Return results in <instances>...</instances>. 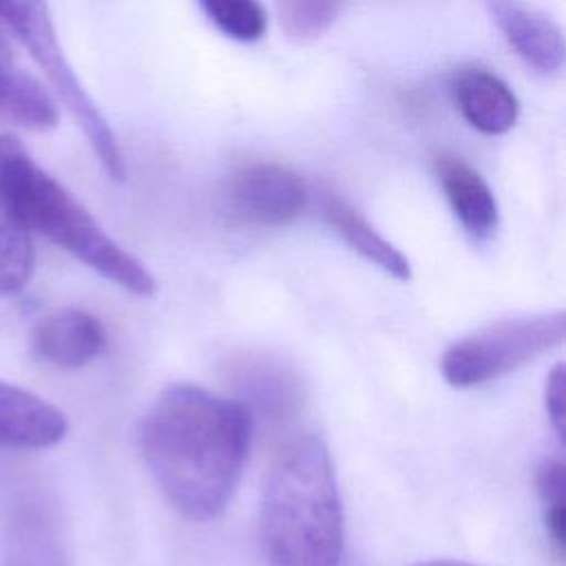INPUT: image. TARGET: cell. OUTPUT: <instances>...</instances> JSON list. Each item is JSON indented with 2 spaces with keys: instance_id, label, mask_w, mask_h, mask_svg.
Segmentation results:
<instances>
[{
  "instance_id": "6da1fadb",
  "label": "cell",
  "mask_w": 566,
  "mask_h": 566,
  "mask_svg": "<svg viewBox=\"0 0 566 566\" xmlns=\"http://www.w3.org/2000/svg\"><path fill=\"white\" fill-rule=\"evenodd\" d=\"M252 416L190 382L166 387L144 416L142 455L168 504L190 522L219 517L241 480Z\"/></svg>"
},
{
  "instance_id": "7a4b0ae2",
  "label": "cell",
  "mask_w": 566,
  "mask_h": 566,
  "mask_svg": "<svg viewBox=\"0 0 566 566\" xmlns=\"http://www.w3.org/2000/svg\"><path fill=\"white\" fill-rule=\"evenodd\" d=\"M259 535L270 566H340L345 515L321 438L298 436L272 460L263 480Z\"/></svg>"
},
{
  "instance_id": "3957f363",
  "label": "cell",
  "mask_w": 566,
  "mask_h": 566,
  "mask_svg": "<svg viewBox=\"0 0 566 566\" xmlns=\"http://www.w3.org/2000/svg\"><path fill=\"white\" fill-rule=\"evenodd\" d=\"M0 190L11 199L29 228L102 276L137 296L155 292L157 285L146 265L117 245L93 214L33 161L13 133L0 135Z\"/></svg>"
},
{
  "instance_id": "277c9868",
  "label": "cell",
  "mask_w": 566,
  "mask_h": 566,
  "mask_svg": "<svg viewBox=\"0 0 566 566\" xmlns=\"http://www.w3.org/2000/svg\"><path fill=\"white\" fill-rule=\"evenodd\" d=\"M0 20L29 49L31 57L46 75L57 99L82 128L104 172L113 181H124L126 164L117 137L97 104L91 99V95L84 91L82 82L73 73V66L69 64L57 42L46 0H0Z\"/></svg>"
},
{
  "instance_id": "5b68a950",
  "label": "cell",
  "mask_w": 566,
  "mask_h": 566,
  "mask_svg": "<svg viewBox=\"0 0 566 566\" xmlns=\"http://www.w3.org/2000/svg\"><path fill=\"white\" fill-rule=\"evenodd\" d=\"M564 310L502 318L453 343L440 360V374L453 387H478L542 358L564 343Z\"/></svg>"
},
{
  "instance_id": "8992f818",
  "label": "cell",
  "mask_w": 566,
  "mask_h": 566,
  "mask_svg": "<svg viewBox=\"0 0 566 566\" xmlns=\"http://www.w3.org/2000/svg\"><path fill=\"white\" fill-rule=\"evenodd\" d=\"M226 199L239 221L283 226L301 214L307 190L303 179L281 164H252L232 175Z\"/></svg>"
},
{
  "instance_id": "52a82bcc",
  "label": "cell",
  "mask_w": 566,
  "mask_h": 566,
  "mask_svg": "<svg viewBox=\"0 0 566 566\" xmlns=\"http://www.w3.org/2000/svg\"><path fill=\"white\" fill-rule=\"evenodd\" d=\"M515 55L539 75H555L564 66L562 27L544 11L522 0H482Z\"/></svg>"
},
{
  "instance_id": "ba28073f",
  "label": "cell",
  "mask_w": 566,
  "mask_h": 566,
  "mask_svg": "<svg viewBox=\"0 0 566 566\" xmlns=\"http://www.w3.org/2000/svg\"><path fill=\"white\" fill-rule=\"evenodd\" d=\"M449 88L458 113L484 135H504L520 117V102L511 86L484 66H458Z\"/></svg>"
},
{
  "instance_id": "9c48e42d",
  "label": "cell",
  "mask_w": 566,
  "mask_h": 566,
  "mask_svg": "<svg viewBox=\"0 0 566 566\" xmlns=\"http://www.w3.org/2000/svg\"><path fill=\"white\" fill-rule=\"evenodd\" d=\"M66 416L44 398L0 380V447L46 449L66 436Z\"/></svg>"
},
{
  "instance_id": "30bf717a",
  "label": "cell",
  "mask_w": 566,
  "mask_h": 566,
  "mask_svg": "<svg viewBox=\"0 0 566 566\" xmlns=\"http://www.w3.org/2000/svg\"><path fill=\"white\" fill-rule=\"evenodd\" d=\"M106 345L102 323L84 310H57L42 318L33 332V352L60 369L84 367Z\"/></svg>"
},
{
  "instance_id": "8fae6325",
  "label": "cell",
  "mask_w": 566,
  "mask_h": 566,
  "mask_svg": "<svg viewBox=\"0 0 566 566\" xmlns=\"http://www.w3.org/2000/svg\"><path fill=\"white\" fill-rule=\"evenodd\" d=\"M436 175L449 208L464 232L475 241L491 239L497 230L500 212L495 195L484 177L464 159L453 155H440L436 159Z\"/></svg>"
},
{
  "instance_id": "7c38bea8",
  "label": "cell",
  "mask_w": 566,
  "mask_h": 566,
  "mask_svg": "<svg viewBox=\"0 0 566 566\" xmlns=\"http://www.w3.org/2000/svg\"><path fill=\"white\" fill-rule=\"evenodd\" d=\"M0 566H69L55 524L42 506L22 502L11 511Z\"/></svg>"
},
{
  "instance_id": "4fadbf2b",
  "label": "cell",
  "mask_w": 566,
  "mask_h": 566,
  "mask_svg": "<svg viewBox=\"0 0 566 566\" xmlns=\"http://www.w3.org/2000/svg\"><path fill=\"white\" fill-rule=\"evenodd\" d=\"M323 214L327 223L345 239L349 248H354L360 256L378 265L389 276L407 281L411 276V265L407 256L391 245L354 206L340 199L334 192L323 195Z\"/></svg>"
},
{
  "instance_id": "5bb4252c",
  "label": "cell",
  "mask_w": 566,
  "mask_h": 566,
  "mask_svg": "<svg viewBox=\"0 0 566 566\" xmlns=\"http://www.w3.org/2000/svg\"><path fill=\"white\" fill-rule=\"evenodd\" d=\"M35 270L31 228L0 190V296H13L27 287Z\"/></svg>"
},
{
  "instance_id": "9a60e30c",
  "label": "cell",
  "mask_w": 566,
  "mask_h": 566,
  "mask_svg": "<svg viewBox=\"0 0 566 566\" xmlns=\"http://www.w3.org/2000/svg\"><path fill=\"white\" fill-rule=\"evenodd\" d=\"M208 20L237 42H256L265 35L268 13L261 0H197Z\"/></svg>"
},
{
  "instance_id": "2e32d148",
  "label": "cell",
  "mask_w": 566,
  "mask_h": 566,
  "mask_svg": "<svg viewBox=\"0 0 566 566\" xmlns=\"http://www.w3.org/2000/svg\"><path fill=\"white\" fill-rule=\"evenodd\" d=\"M343 4L345 0H276L279 24L287 38L310 42L336 22Z\"/></svg>"
},
{
  "instance_id": "e0dca14e",
  "label": "cell",
  "mask_w": 566,
  "mask_h": 566,
  "mask_svg": "<svg viewBox=\"0 0 566 566\" xmlns=\"http://www.w3.org/2000/svg\"><path fill=\"white\" fill-rule=\"evenodd\" d=\"M544 402L557 436L564 438V367L562 365H555V369L546 378Z\"/></svg>"
},
{
  "instance_id": "ac0fdd59",
  "label": "cell",
  "mask_w": 566,
  "mask_h": 566,
  "mask_svg": "<svg viewBox=\"0 0 566 566\" xmlns=\"http://www.w3.org/2000/svg\"><path fill=\"white\" fill-rule=\"evenodd\" d=\"M537 489H539L544 506H548V504H564L566 475H564V464L559 460L557 462H548L546 467H542V471L537 475Z\"/></svg>"
},
{
  "instance_id": "d6986e66",
  "label": "cell",
  "mask_w": 566,
  "mask_h": 566,
  "mask_svg": "<svg viewBox=\"0 0 566 566\" xmlns=\"http://www.w3.org/2000/svg\"><path fill=\"white\" fill-rule=\"evenodd\" d=\"M418 566H471V564H462V562H453V559H436V562H424Z\"/></svg>"
}]
</instances>
